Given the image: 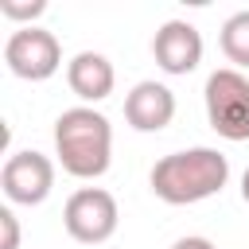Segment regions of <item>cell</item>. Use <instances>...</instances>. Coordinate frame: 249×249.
Instances as JSON below:
<instances>
[{
  "label": "cell",
  "instance_id": "6da1fadb",
  "mask_svg": "<svg viewBox=\"0 0 249 249\" xmlns=\"http://www.w3.org/2000/svg\"><path fill=\"white\" fill-rule=\"evenodd\" d=\"M230 179V160L218 148H187L156 160L152 167V191L167 206H191L210 195H218Z\"/></svg>",
  "mask_w": 249,
  "mask_h": 249
},
{
  "label": "cell",
  "instance_id": "7a4b0ae2",
  "mask_svg": "<svg viewBox=\"0 0 249 249\" xmlns=\"http://www.w3.org/2000/svg\"><path fill=\"white\" fill-rule=\"evenodd\" d=\"M54 152L66 175L74 179H97L109 171L113 160V128L109 117L89 109V105H74L54 121Z\"/></svg>",
  "mask_w": 249,
  "mask_h": 249
},
{
  "label": "cell",
  "instance_id": "3957f363",
  "mask_svg": "<svg viewBox=\"0 0 249 249\" xmlns=\"http://www.w3.org/2000/svg\"><path fill=\"white\" fill-rule=\"evenodd\" d=\"M206 121L226 140H249V78L233 66H222L206 78Z\"/></svg>",
  "mask_w": 249,
  "mask_h": 249
},
{
  "label": "cell",
  "instance_id": "277c9868",
  "mask_svg": "<svg viewBox=\"0 0 249 249\" xmlns=\"http://www.w3.org/2000/svg\"><path fill=\"white\" fill-rule=\"evenodd\" d=\"M117 222H121V210H117V198L101 187H82L66 198L62 206V226L74 241L82 245H101L117 233Z\"/></svg>",
  "mask_w": 249,
  "mask_h": 249
},
{
  "label": "cell",
  "instance_id": "5b68a950",
  "mask_svg": "<svg viewBox=\"0 0 249 249\" xmlns=\"http://www.w3.org/2000/svg\"><path fill=\"white\" fill-rule=\"evenodd\" d=\"M4 62H8V70H12L16 78H23V82H47V78L62 66V47H58V39H54L51 31L27 23V27H19V31L8 35V43H4Z\"/></svg>",
  "mask_w": 249,
  "mask_h": 249
},
{
  "label": "cell",
  "instance_id": "8992f818",
  "mask_svg": "<svg viewBox=\"0 0 249 249\" xmlns=\"http://www.w3.org/2000/svg\"><path fill=\"white\" fill-rule=\"evenodd\" d=\"M0 187L8 195V202H19V206H39L51 187H54V163L43 156V152H12L4 160V171H0Z\"/></svg>",
  "mask_w": 249,
  "mask_h": 249
},
{
  "label": "cell",
  "instance_id": "52a82bcc",
  "mask_svg": "<svg viewBox=\"0 0 249 249\" xmlns=\"http://www.w3.org/2000/svg\"><path fill=\"white\" fill-rule=\"evenodd\" d=\"M152 54H156L160 70H167V74H191L202 62V35L187 19H167L156 31V39H152Z\"/></svg>",
  "mask_w": 249,
  "mask_h": 249
},
{
  "label": "cell",
  "instance_id": "ba28073f",
  "mask_svg": "<svg viewBox=\"0 0 249 249\" xmlns=\"http://www.w3.org/2000/svg\"><path fill=\"white\" fill-rule=\"evenodd\" d=\"M175 117V93L163 82H140L124 97V121L136 132H160Z\"/></svg>",
  "mask_w": 249,
  "mask_h": 249
},
{
  "label": "cell",
  "instance_id": "9c48e42d",
  "mask_svg": "<svg viewBox=\"0 0 249 249\" xmlns=\"http://www.w3.org/2000/svg\"><path fill=\"white\" fill-rule=\"evenodd\" d=\"M113 82H117L113 62L105 54H97V51H82V54H74L66 62V86L82 101H105L113 93Z\"/></svg>",
  "mask_w": 249,
  "mask_h": 249
},
{
  "label": "cell",
  "instance_id": "30bf717a",
  "mask_svg": "<svg viewBox=\"0 0 249 249\" xmlns=\"http://www.w3.org/2000/svg\"><path fill=\"white\" fill-rule=\"evenodd\" d=\"M222 54L233 62V70H249V8L233 12L226 23H222Z\"/></svg>",
  "mask_w": 249,
  "mask_h": 249
},
{
  "label": "cell",
  "instance_id": "8fae6325",
  "mask_svg": "<svg viewBox=\"0 0 249 249\" xmlns=\"http://www.w3.org/2000/svg\"><path fill=\"white\" fill-rule=\"evenodd\" d=\"M43 12H47V4H43V0H31V4L0 0V16H4V19H35V16H43Z\"/></svg>",
  "mask_w": 249,
  "mask_h": 249
},
{
  "label": "cell",
  "instance_id": "7c38bea8",
  "mask_svg": "<svg viewBox=\"0 0 249 249\" xmlns=\"http://www.w3.org/2000/svg\"><path fill=\"white\" fill-rule=\"evenodd\" d=\"M0 230H4V241H0V249H19V222H16V214L4 206L0 210Z\"/></svg>",
  "mask_w": 249,
  "mask_h": 249
},
{
  "label": "cell",
  "instance_id": "4fadbf2b",
  "mask_svg": "<svg viewBox=\"0 0 249 249\" xmlns=\"http://www.w3.org/2000/svg\"><path fill=\"white\" fill-rule=\"evenodd\" d=\"M171 249H214V241H206V237H179Z\"/></svg>",
  "mask_w": 249,
  "mask_h": 249
},
{
  "label": "cell",
  "instance_id": "5bb4252c",
  "mask_svg": "<svg viewBox=\"0 0 249 249\" xmlns=\"http://www.w3.org/2000/svg\"><path fill=\"white\" fill-rule=\"evenodd\" d=\"M241 195H245V202H249V171L241 175Z\"/></svg>",
  "mask_w": 249,
  "mask_h": 249
}]
</instances>
